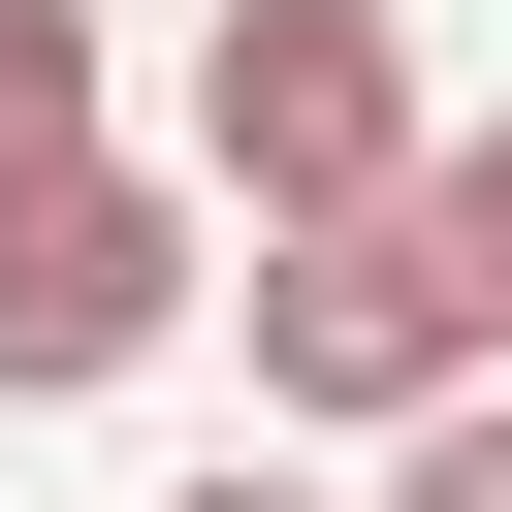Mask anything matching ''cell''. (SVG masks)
Instances as JSON below:
<instances>
[{
    "mask_svg": "<svg viewBox=\"0 0 512 512\" xmlns=\"http://www.w3.org/2000/svg\"><path fill=\"white\" fill-rule=\"evenodd\" d=\"M448 128H416V64H384V0H224L192 32V192L288 256V224H384Z\"/></svg>",
    "mask_w": 512,
    "mask_h": 512,
    "instance_id": "1",
    "label": "cell"
},
{
    "mask_svg": "<svg viewBox=\"0 0 512 512\" xmlns=\"http://www.w3.org/2000/svg\"><path fill=\"white\" fill-rule=\"evenodd\" d=\"M192 288H224V256H192V192H160V160H64V192L0 224V416H64V384H128V352H160Z\"/></svg>",
    "mask_w": 512,
    "mask_h": 512,
    "instance_id": "2",
    "label": "cell"
},
{
    "mask_svg": "<svg viewBox=\"0 0 512 512\" xmlns=\"http://www.w3.org/2000/svg\"><path fill=\"white\" fill-rule=\"evenodd\" d=\"M224 320H256V416H352V448H416L480 352H448V288L384 256V224H288V256H224Z\"/></svg>",
    "mask_w": 512,
    "mask_h": 512,
    "instance_id": "3",
    "label": "cell"
},
{
    "mask_svg": "<svg viewBox=\"0 0 512 512\" xmlns=\"http://www.w3.org/2000/svg\"><path fill=\"white\" fill-rule=\"evenodd\" d=\"M384 256H416V288H448V352L512 384V128H448V160L384 192Z\"/></svg>",
    "mask_w": 512,
    "mask_h": 512,
    "instance_id": "4",
    "label": "cell"
},
{
    "mask_svg": "<svg viewBox=\"0 0 512 512\" xmlns=\"http://www.w3.org/2000/svg\"><path fill=\"white\" fill-rule=\"evenodd\" d=\"M96 160V0H0V224Z\"/></svg>",
    "mask_w": 512,
    "mask_h": 512,
    "instance_id": "5",
    "label": "cell"
},
{
    "mask_svg": "<svg viewBox=\"0 0 512 512\" xmlns=\"http://www.w3.org/2000/svg\"><path fill=\"white\" fill-rule=\"evenodd\" d=\"M384 512H512V384H448V416L384 448Z\"/></svg>",
    "mask_w": 512,
    "mask_h": 512,
    "instance_id": "6",
    "label": "cell"
},
{
    "mask_svg": "<svg viewBox=\"0 0 512 512\" xmlns=\"http://www.w3.org/2000/svg\"><path fill=\"white\" fill-rule=\"evenodd\" d=\"M192 512H320V480H192Z\"/></svg>",
    "mask_w": 512,
    "mask_h": 512,
    "instance_id": "7",
    "label": "cell"
}]
</instances>
